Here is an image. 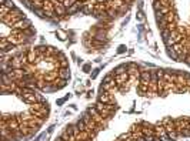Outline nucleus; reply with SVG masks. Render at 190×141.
Masks as SVG:
<instances>
[{"label":"nucleus","instance_id":"nucleus-1","mask_svg":"<svg viewBox=\"0 0 190 141\" xmlns=\"http://www.w3.org/2000/svg\"><path fill=\"white\" fill-rule=\"evenodd\" d=\"M22 19H24V14H22V12L19 10V9H13V10H10V13L7 14L6 17H2V21L13 29L14 24L19 20H22Z\"/></svg>","mask_w":190,"mask_h":141},{"label":"nucleus","instance_id":"nucleus-2","mask_svg":"<svg viewBox=\"0 0 190 141\" xmlns=\"http://www.w3.org/2000/svg\"><path fill=\"white\" fill-rule=\"evenodd\" d=\"M95 107L97 108L99 113H100V114H102L105 118H107V120L112 117V114L114 113V110H116V106H113V104H105V103H102V101H97Z\"/></svg>","mask_w":190,"mask_h":141},{"label":"nucleus","instance_id":"nucleus-3","mask_svg":"<svg viewBox=\"0 0 190 141\" xmlns=\"http://www.w3.org/2000/svg\"><path fill=\"white\" fill-rule=\"evenodd\" d=\"M26 31H22V30H17V29H13L12 30V34L7 39H9V41H10L12 44H14V46H20V44H23L24 41H26Z\"/></svg>","mask_w":190,"mask_h":141},{"label":"nucleus","instance_id":"nucleus-4","mask_svg":"<svg viewBox=\"0 0 190 141\" xmlns=\"http://www.w3.org/2000/svg\"><path fill=\"white\" fill-rule=\"evenodd\" d=\"M154 134H156L157 140H160V141H170L169 134H167L166 128H164V125H163L162 123H157V124L154 125Z\"/></svg>","mask_w":190,"mask_h":141},{"label":"nucleus","instance_id":"nucleus-5","mask_svg":"<svg viewBox=\"0 0 190 141\" xmlns=\"http://www.w3.org/2000/svg\"><path fill=\"white\" fill-rule=\"evenodd\" d=\"M87 111H89V114L92 115V118H93V120H95L96 123H97V124L100 125V127H103V125H106V121L103 120V118H105V117H103V115L100 114V113H99V111H97V108H96V107H93V108L90 107Z\"/></svg>","mask_w":190,"mask_h":141},{"label":"nucleus","instance_id":"nucleus-6","mask_svg":"<svg viewBox=\"0 0 190 141\" xmlns=\"http://www.w3.org/2000/svg\"><path fill=\"white\" fill-rule=\"evenodd\" d=\"M7 128H9L13 134L19 133V131H20V120L16 117H10L7 120Z\"/></svg>","mask_w":190,"mask_h":141},{"label":"nucleus","instance_id":"nucleus-7","mask_svg":"<svg viewBox=\"0 0 190 141\" xmlns=\"http://www.w3.org/2000/svg\"><path fill=\"white\" fill-rule=\"evenodd\" d=\"M54 3V13L57 14V17H65L66 13H67V9H66V6L61 2H59V0H51Z\"/></svg>","mask_w":190,"mask_h":141},{"label":"nucleus","instance_id":"nucleus-8","mask_svg":"<svg viewBox=\"0 0 190 141\" xmlns=\"http://www.w3.org/2000/svg\"><path fill=\"white\" fill-rule=\"evenodd\" d=\"M43 12L47 17H53L54 14V3L51 0H44V4H43Z\"/></svg>","mask_w":190,"mask_h":141},{"label":"nucleus","instance_id":"nucleus-9","mask_svg":"<svg viewBox=\"0 0 190 141\" xmlns=\"http://www.w3.org/2000/svg\"><path fill=\"white\" fill-rule=\"evenodd\" d=\"M30 26H32V21L27 20L26 17H24V19L19 20L16 24H14L13 29H17V30H22V31H27L29 29H30Z\"/></svg>","mask_w":190,"mask_h":141},{"label":"nucleus","instance_id":"nucleus-10","mask_svg":"<svg viewBox=\"0 0 190 141\" xmlns=\"http://www.w3.org/2000/svg\"><path fill=\"white\" fill-rule=\"evenodd\" d=\"M174 124H176L177 133H180V131L184 130V128H190L189 120H186V118H177V120H174Z\"/></svg>","mask_w":190,"mask_h":141},{"label":"nucleus","instance_id":"nucleus-11","mask_svg":"<svg viewBox=\"0 0 190 141\" xmlns=\"http://www.w3.org/2000/svg\"><path fill=\"white\" fill-rule=\"evenodd\" d=\"M26 57H27V60H29V64H37L39 54H37V51H36V49H29L26 53Z\"/></svg>","mask_w":190,"mask_h":141},{"label":"nucleus","instance_id":"nucleus-12","mask_svg":"<svg viewBox=\"0 0 190 141\" xmlns=\"http://www.w3.org/2000/svg\"><path fill=\"white\" fill-rule=\"evenodd\" d=\"M99 101H102L105 104H113L114 103V98L112 97V93L110 91H105L99 96Z\"/></svg>","mask_w":190,"mask_h":141},{"label":"nucleus","instance_id":"nucleus-13","mask_svg":"<svg viewBox=\"0 0 190 141\" xmlns=\"http://www.w3.org/2000/svg\"><path fill=\"white\" fill-rule=\"evenodd\" d=\"M57 77H59V68H57V70H49V71H46V73H44V76H43V78L47 81V83H53V81L56 80Z\"/></svg>","mask_w":190,"mask_h":141},{"label":"nucleus","instance_id":"nucleus-14","mask_svg":"<svg viewBox=\"0 0 190 141\" xmlns=\"http://www.w3.org/2000/svg\"><path fill=\"white\" fill-rule=\"evenodd\" d=\"M124 2L123 0H106V6L107 7H112V9H116V10L119 12L123 6H124Z\"/></svg>","mask_w":190,"mask_h":141},{"label":"nucleus","instance_id":"nucleus-15","mask_svg":"<svg viewBox=\"0 0 190 141\" xmlns=\"http://www.w3.org/2000/svg\"><path fill=\"white\" fill-rule=\"evenodd\" d=\"M9 66H10V68H24V64H23V61H22L20 56H16V57L10 59Z\"/></svg>","mask_w":190,"mask_h":141},{"label":"nucleus","instance_id":"nucleus-16","mask_svg":"<svg viewBox=\"0 0 190 141\" xmlns=\"http://www.w3.org/2000/svg\"><path fill=\"white\" fill-rule=\"evenodd\" d=\"M150 81H152V73L150 71H142L140 73V84L150 86Z\"/></svg>","mask_w":190,"mask_h":141},{"label":"nucleus","instance_id":"nucleus-17","mask_svg":"<svg viewBox=\"0 0 190 141\" xmlns=\"http://www.w3.org/2000/svg\"><path fill=\"white\" fill-rule=\"evenodd\" d=\"M127 80H129V74H127V71L114 76V81H116L117 86H123V84H126V81H127Z\"/></svg>","mask_w":190,"mask_h":141},{"label":"nucleus","instance_id":"nucleus-18","mask_svg":"<svg viewBox=\"0 0 190 141\" xmlns=\"http://www.w3.org/2000/svg\"><path fill=\"white\" fill-rule=\"evenodd\" d=\"M77 141H89L92 138V134H90V131H79L77 134H75Z\"/></svg>","mask_w":190,"mask_h":141},{"label":"nucleus","instance_id":"nucleus-19","mask_svg":"<svg viewBox=\"0 0 190 141\" xmlns=\"http://www.w3.org/2000/svg\"><path fill=\"white\" fill-rule=\"evenodd\" d=\"M51 86H53V88L54 90H59V88H63V87H66V84H67V80H63V78H60V77H57L56 80L53 81V83H50Z\"/></svg>","mask_w":190,"mask_h":141},{"label":"nucleus","instance_id":"nucleus-20","mask_svg":"<svg viewBox=\"0 0 190 141\" xmlns=\"http://www.w3.org/2000/svg\"><path fill=\"white\" fill-rule=\"evenodd\" d=\"M59 77L63 78V80H69V78H70V70H69V67L59 68Z\"/></svg>","mask_w":190,"mask_h":141},{"label":"nucleus","instance_id":"nucleus-21","mask_svg":"<svg viewBox=\"0 0 190 141\" xmlns=\"http://www.w3.org/2000/svg\"><path fill=\"white\" fill-rule=\"evenodd\" d=\"M164 20L167 21V24H169V23H177V16H176V13L172 10L169 14H166V16H164Z\"/></svg>","mask_w":190,"mask_h":141},{"label":"nucleus","instance_id":"nucleus-22","mask_svg":"<svg viewBox=\"0 0 190 141\" xmlns=\"http://www.w3.org/2000/svg\"><path fill=\"white\" fill-rule=\"evenodd\" d=\"M10 41H9V39L7 37H2V40H0V50L2 51H6L7 50V47L10 46Z\"/></svg>","mask_w":190,"mask_h":141},{"label":"nucleus","instance_id":"nucleus-23","mask_svg":"<svg viewBox=\"0 0 190 141\" xmlns=\"http://www.w3.org/2000/svg\"><path fill=\"white\" fill-rule=\"evenodd\" d=\"M59 56V66H60V67H69V63H67V59L65 57V56H63V54L61 53H59L57 54Z\"/></svg>","mask_w":190,"mask_h":141},{"label":"nucleus","instance_id":"nucleus-24","mask_svg":"<svg viewBox=\"0 0 190 141\" xmlns=\"http://www.w3.org/2000/svg\"><path fill=\"white\" fill-rule=\"evenodd\" d=\"M127 74H132V76H136L137 74V66L134 63H130L127 66Z\"/></svg>","mask_w":190,"mask_h":141},{"label":"nucleus","instance_id":"nucleus-25","mask_svg":"<svg viewBox=\"0 0 190 141\" xmlns=\"http://www.w3.org/2000/svg\"><path fill=\"white\" fill-rule=\"evenodd\" d=\"M32 4H33L34 10H39V9H43L44 0H32Z\"/></svg>","mask_w":190,"mask_h":141},{"label":"nucleus","instance_id":"nucleus-26","mask_svg":"<svg viewBox=\"0 0 190 141\" xmlns=\"http://www.w3.org/2000/svg\"><path fill=\"white\" fill-rule=\"evenodd\" d=\"M10 10H12V9H9L6 4H2V6H0V16H2V17H6L7 14L10 13Z\"/></svg>","mask_w":190,"mask_h":141},{"label":"nucleus","instance_id":"nucleus-27","mask_svg":"<svg viewBox=\"0 0 190 141\" xmlns=\"http://www.w3.org/2000/svg\"><path fill=\"white\" fill-rule=\"evenodd\" d=\"M126 71H127V66L122 64V66H119V67L114 68V76H117V74H122V73H126Z\"/></svg>","mask_w":190,"mask_h":141},{"label":"nucleus","instance_id":"nucleus-28","mask_svg":"<svg viewBox=\"0 0 190 141\" xmlns=\"http://www.w3.org/2000/svg\"><path fill=\"white\" fill-rule=\"evenodd\" d=\"M167 56H169V57H172V59H174L176 61H177V59H179V56H177L176 51H174L172 47H167Z\"/></svg>","mask_w":190,"mask_h":141},{"label":"nucleus","instance_id":"nucleus-29","mask_svg":"<svg viewBox=\"0 0 190 141\" xmlns=\"http://www.w3.org/2000/svg\"><path fill=\"white\" fill-rule=\"evenodd\" d=\"M76 127H77L80 131H87V127H86V123H85L83 120H79L77 123H76Z\"/></svg>","mask_w":190,"mask_h":141},{"label":"nucleus","instance_id":"nucleus-30","mask_svg":"<svg viewBox=\"0 0 190 141\" xmlns=\"http://www.w3.org/2000/svg\"><path fill=\"white\" fill-rule=\"evenodd\" d=\"M106 13H107V16H109V17H116L119 12L116 10V9H112V7H107V10H106Z\"/></svg>","mask_w":190,"mask_h":141},{"label":"nucleus","instance_id":"nucleus-31","mask_svg":"<svg viewBox=\"0 0 190 141\" xmlns=\"http://www.w3.org/2000/svg\"><path fill=\"white\" fill-rule=\"evenodd\" d=\"M170 33H172V31H170L169 29H164V30H162L163 40H167V39H169V37H170Z\"/></svg>","mask_w":190,"mask_h":141},{"label":"nucleus","instance_id":"nucleus-32","mask_svg":"<svg viewBox=\"0 0 190 141\" xmlns=\"http://www.w3.org/2000/svg\"><path fill=\"white\" fill-rule=\"evenodd\" d=\"M153 7H154V10L159 12L160 9H162V3H160V0H154L153 2Z\"/></svg>","mask_w":190,"mask_h":141},{"label":"nucleus","instance_id":"nucleus-33","mask_svg":"<svg viewBox=\"0 0 190 141\" xmlns=\"http://www.w3.org/2000/svg\"><path fill=\"white\" fill-rule=\"evenodd\" d=\"M57 36H59L60 40H66V39H67V34H66L65 31H61V30H57Z\"/></svg>","mask_w":190,"mask_h":141},{"label":"nucleus","instance_id":"nucleus-34","mask_svg":"<svg viewBox=\"0 0 190 141\" xmlns=\"http://www.w3.org/2000/svg\"><path fill=\"white\" fill-rule=\"evenodd\" d=\"M179 135H184V137H190V128H184L179 133Z\"/></svg>","mask_w":190,"mask_h":141},{"label":"nucleus","instance_id":"nucleus-35","mask_svg":"<svg viewBox=\"0 0 190 141\" xmlns=\"http://www.w3.org/2000/svg\"><path fill=\"white\" fill-rule=\"evenodd\" d=\"M120 140H122V141H134V140H133V138L129 135V133H127V134H123L122 137H120Z\"/></svg>","mask_w":190,"mask_h":141},{"label":"nucleus","instance_id":"nucleus-36","mask_svg":"<svg viewBox=\"0 0 190 141\" xmlns=\"http://www.w3.org/2000/svg\"><path fill=\"white\" fill-rule=\"evenodd\" d=\"M167 29H169L170 31L177 30V23H169V24H167Z\"/></svg>","mask_w":190,"mask_h":141},{"label":"nucleus","instance_id":"nucleus-37","mask_svg":"<svg viewBox=\"0 0 190 141\" xmlns=\"http://www.w3.org/2000/svg\"><path fill=\"white\" fill-rule=\"evenodd\" d=\"M160 3H162V6H172L173 7V3H172V2H170V0H160Z\"/></svg>","mask_w":190,"mask_h":141},{"label":"nucleus","instance_id":"nucleus-38","mask_svg":"<svg viewBox=\"0 0 190 141\" xmlns=\"http://www.w3.org/2000/svg\"><path fill=\"white\" fill-rule=\"evenodd\" d=\"M112 78H113V76L112 74H107L105 77V81H103V84H107V83H112Z\"/></svg>","mask_w":190,"mask_h":141},{"label":"nucleus","instance_id":"nucleus-39","mask_svg":"<svg viewBox=\"0 0 190 141\" xmlns=\"http://www.w3.org/2000/svg\"><path fill=\"white\" fill-rule=\"evenodd\" d=\"M4 4H6V6L9 7V9H12V10L14 9V3H13V0H7V2H6Z\"/></svg>","mask_w":190,"mask_h":141},{"label":"nucleus","instance_id":"nucleus-40","mask_svg":"<svg viewBox=\"0 0 190 141\" xmlns=\"http://www.w3.org/2000/svg\"><path fill=\"white\" fill-rule=\"evenodd\" d=\"M124 50H126V47H124V46H120V47H119V53H123Z\"/></svg>","mask_w":190,"mask_h":141},{"label":"nucleus","instance_id":"nucleus-41","mask_svg":"<svg viewBox=\"0 0 190 141\" xmlns=\"http://www.w3.org/2000/svg\"><path fill=\"white\" fill-rule=\"evenodd\" d=\"M184 61H186L187 64H190V54H189V56H187V57H186V60H184Z\"/></svg>","mask_w":190,"mask_h":141},{"label":"nucleus","instance_id":"nucleus-42","mask_svg":"<svg viewBox=\"0 0 190 141\" xmlns=\"http://www.w3.org/2000/svg\"><path fill=\"white\" fill-rule=\"evenodd\" d=\"M97 73H99V70H95V73H93V74H92V77H93V78H95V77H96V76H97Z\"/></svg>","mask_w":190,"mask_h":141},{"label":"nucleus","instance_id":"nucleus-43","mask_svg":"<svg viewBox=\"0 0 190 141\" xmlns=\"http://www.w3.org/2000/svg\"><path fill=\"white\" fill-rule=\"evenodd\" d=\"M139 19H140V20H143V19H144V16H143V13H139Z\"/></svg>","mask_w":190,"mask_h":141},{"label":"nucleus","instance_id":"nucleus-44","mask_svg":"<svg viewBox=\"0 0 190 141\" xmlns=\"http://www.w3.org/2000/svg\"><path fill=\"white\" fill-rule=\"evenodd\" d=\"M69 2H70V3H71V4H75V3H77L79 0H69Z\"/></svg>","mask_w":190,"mask_h":141},{"label":"nucleus","instance_id":"nucleus-45","mask_svg":"<svg viewBox=\"0 0 190 141\" xmlns=\"http://www.w3.org/2000/svg\"><path fill=\"white\" fill-rule=\"evenodd\" d=\"M123 2H124V3H127V4H130L133 2V0H123Z\"/></svg>","mask_w":190,"mask_h":141},{"label":"nucleus","instance_id":"nucleus-46","mask_svg":"<svg viewBox=\"0 0 190 141\" xmlns=\"http://www.w3.org/2000/svg\"><path fill=\"white\" fill-rule=\"evenodd\" d=\"M79 2H81V3H85V2H87V0H79Z\"/></svg>","mask_w":190,"mask_h":141},{"label":"nucleus","instance_id":"nucleus-47","mask_svg":"<svg viewBox=\"0 0 190 141\" xmlns=\"http://www.w3.org/2000/svg\"><path fill=\"white\" fill-rule=\"evenodd\" d=\"M59 141H67V140H63V138H60V140H59Z\"/></svg>","mask_w":190,"mask_h":141},{"label":"nucleus","instance_id":"nucleus-48","mask_svg":"<svg viewBox=\"0 0 190 141\" xmlns=\"http://www.w3.org/2000/svg\"><path fill=\"white\" fill-rule=\"evenodd\" d=\"M59 2H61V3H63V2H65V0H59Z\"/></svg>","mask_w":190,"mask_h":141},{"label":"nucleus","instance_id":"nucleus-49","mask_svg":"<svg viewBox=\"0 0 190 141\" xmlns=\"http://www.w3.org/2000/svg\"><path fill=\"white\" fill-rule=\"evenodd\" d=\"M116 141H122V140H120V138H119V140H116Z\"/></svg>","mask_w":190,"mask_h":141},{"label":"nucleus","instance_id":"nucleus-50","mask_svg":"<svg viewBox=\"0 0 190 141\" xmlns=\"http://www.w3.org/2000/svg\"><path fill=\"white\" fill-rule=\"evenodd\" d=\"M30 2H32V0H30Z\"/></svg>","mask_w":190,"mask_h":141}]
</instances>
